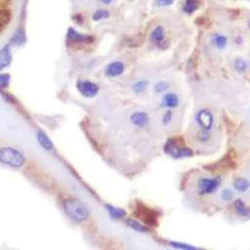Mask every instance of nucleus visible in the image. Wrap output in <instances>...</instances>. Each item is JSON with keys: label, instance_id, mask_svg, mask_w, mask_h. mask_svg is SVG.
Here are the masks:
<instances>
[{"label": "nucleus", "instance_id": "f3484780", "mask_svg": "<svg viewBox=\"0 0 250 250\" xmlns=\"http://www.w3.org/2000/svg\"><path fill=\"white\" fill-rule=\"evenodd\" d=\"M104 208H105L109 216H110L113 220H122V219H125V216H126V211H125L124 209H122V208L114 207V205L110 204H105Z\"/></svg>", "mask_w": 250, "mask_h": 250}, {"label": "nucleus", "instance_id": "6e6552de", "mask_svg": "<svg viewBox=\"0 0 250 250\" xmlns=\"http://www.w3.org/2000/svg\"><path fill=\"white\" fill-rule=\"evenodd\" d=\"M137 214L142 219V223H144L145 225H148L149 228L156 227V224H158L155 210H153V209H149L146 207H139Z\"/></svg>", "mask_w": 250, "mask_h": 250}, {"label": "nucleus", "instance_id": "a878e982", "mask_svg": "<svg viewBox=\"0 0 250 250\" xmlns=\"http://www.w3.org/2000/svg\"><path fill=\"white\" fill-rule=\"evenodd\" d=\"M169 245L174 249H182V250H198L199 248L191 244H185V243L180 242H169Z\"/></svg>", "mask_w": 250, "mask_h": 250}, {"label": "nucleus", "instance_id": "cd10ccee", "mask_svg": "<svg viewBox=\"0 0 250 250\" xmlns=\"http://www.w3.org/2000/svg\"><path fill=\"white\" fill-rule=\"evenodd\" d=\"M9 83H10V75L0 71V90H4V89L8 88Z\"/></svg>", "mask_w": 250, "mask_h": 250}, {"label": "nucleus", "instance_id": "39448f33", "mask_svg": "<svg viewBox=\"0 0 250 250\" xmlns=\"http://www.w3.org/2000/svg\"><path fill=\"white\" fill-rule=\"evenodd\" d=\"M77 90L79 91L80 95L88 99H93L99 94L100 86L98 83H94L88 79H79L77 82Z\"/></svg>", "mask_w": 250, "mask_h": 250}, {"label": "nucleus", "instance_id": "412c9836", "mask_svg": "<svg viewBox=\"0 0 250 250\" xmlns=\"http://www.w3.org/2000/svg\"><path fill=\"white\" fill-rule=\"evenodd\" d=\"M149 86V82L145 79H139L135 83H133L131 85V90H133L134 94H143Z\"/></svg>", "mask_w": 250, "mask_h": 250}, {"label": "nucleus", "instance_id": "f03ea898", "mask_svg": "<svg viewBox=\"0 0 250 250\" xmlns=\"http://www.w3.org/2000/svg\"><path fill=\"white\" fill-rule=\"evenodd\" d=\"M25 156L18 149L12 146H3L0 148V163L10 168L19 169L25 164Z\"/></svg>", "mask_w": 250, "mask_h": 250}, {"label": "nucleus", "instance_id": "2f4dec72", "mask_svg": "<svg viewBox=\"0 0 250 250\" xmlns=\"http://www.w3.org/2000/svg\"><path fill=\"white\" fill-rule=\"evenodd\" d=\"M99 1L102 4H104V5H109V4H110L113 0H99Z\"/></svg>", "mask_w": 250, "mask_h": 250}, {"label": "nucleus", "instance_id": "bb28decb", "mask_svg": "<svg viewBox=\"0 0 250 250\" xmlns=\"http://www.w3.org/2000/svg\"><path fill=\"white\" fill-rule=\"evenodd\" d=\"M170 85L168 82H158L154 85V93L155 94H164L169 90Z\"/></svg>", "mask_w": 250, "mask_h": 250}, {"label": "nucleus", "instance_id": "7ed1b4c3", "mask_svg": "<svg viewBox=\"0 0 250 250\" xmlns=\"http://www.w3.org/2000/svg\"><path fill=\"white\" fill-rule=\"evenodd\" d=\"M163 150L173 159H185V158H191L194 155V151L189 146L180 145L179 140L174 139V138H170L164 143Z\"/></svg>", "mask_w": 250, "mask_h": 250}, {"label": "nucleus", "instance_id": "2eb2a0df", "mask_svg": "<svg viewBox=\"0 0 250 250\" xmlns=\"http://www.w3.org/2000/svg\"><path fill=\"white\" fill-rule=\"evenodd\" d=\"M37 140L39 143V145L44 150L46 151H54V144L49 139V137L44 133L43 130H38L37 131Z\"/></svg>", "mask_w": 250, "mask_h": 250}, {"label": "nucleus", "instance_id": "dca6fc26", "mask_svg": "<svg viewBox=\"0 0 250 250\" xmlns=\"http://www.w3.org/2000/svg\"><path fill=\"white\" fill-rule=\"evenodd\" d=\"M125 224L128 225L130 229H133V230L138 231V233H144V234H149L150 233V228L148 227V225H145L144 223L142 222H138V220H135V219H125Z\"/></svg>", "mask_w": 250, "mask_h": 250}, {"label": "nucleus", "instance_id": "5701e85b", "mask_svg": "<svg viewBox=\"0 0 250 250\" xmlns=\"http://www.w3.org/2000/svg\"><path fill=\"white\" fill-rule=\"evenodd\" d=\"M110 17V13L109 10H105V9H98L95 12L91 14V20L93 21H102V20H105Z\"/></svg>", "mask_w": 250, "mask_h": 250}, {"label": "nucleus", "instance_id": "b1692460", "mask_svg": "<svg viewBox=\"0 0 250 250\" xmlns=\"http://www.w3.org/2000/svg\"><path fill=\"white\" fill-rule=\"evenodd\" d=\"M234 69H235L238 73H245V71L248 70V62H245L243 58H236L235 60H234Z\"/></svg>", "mask_w": 250, "mask_h": 250}, {"label": "nucleus", "instance_id": "9d476101", "mask_svg": "<svg viewBox=\"0 0 250 250\" xmlns=\"http://www.w3.org/2000/svg\"><path fill=\"white\" fill-rule=\"evenodd\" d=\"M125 64L122 60H113L105 66L104 69V74L108 78H118L124 74Z\"/></svg>", "mask_w": 250, "mask_h": 250}, {"label": "nucleus", "instance_id": "473e14b6", "mask_svg": "<svg viewBox=\"0 0 250 250\" xmlns=\"http://www.w3.org/2000/svg\"><path fill=\"white\" fill-rule=\"evenodd\" d=\"M248 28H249V30H250V20H249V24H248Z\"/></svg>", "mask_w": 250, "mask_h": 250}, {"label": "nucleus", "instance_id": "4be33fe9", "mask_svg": "<svg viewBox=\"0 0 250 250\" xmlns=\"http://www.w3.org/2000/svg\"><path fill=\"white\" fill-rule=\"evenodd\" d=\"M211 43H213V45L215 46L216 49H220V50H222V49L227 48L228 38L222 34H215L211 38Z\"/></svg>", "mask_w": 250, "mask_h": 250}, {"label": "nucleus", "instance_id": "c756f323", "mask_svg": "<svg viewBox=\"0 0 250 250\" xmlns=\"http://www.w3.org/2000/svg\"><path fill=\"white\" fill-rule=\"evenodd\" d=\"M220 198H222V200H224V202H231V200L234 199V193L230 189H224V190L222 191V194H220Z\"/></svg>", "mask_w": 250, "mask_h": 250}, {"label": "nucleus", "instance_id": "4468645a", "mask_svg": "<svg viewBox=\"0 0 250 250\" xmlns=\"http://www.w3.org/2000/svg\"><path fill=\"white\" fill-rule=\"evenodd\" d=\"M233 209L240 218H250V207L242 199H235L233 203Z\"/></svg>", "mask_w": 250, "mask_h": 250}, {"label": "nucleus", "instance_id": "393cba45", "mask_svg": "<svg viewBox=\"0 0 250 250\" xmlns=\"http://www.w3.org/2000/svg\"><path fill=\"white\" fill-rule=\"evenodd\" d=\"M196 139H198V142L203 143V144H205V143H209L211 139L210 130L200 129V130L198 131V134H196Z\"/></svg>", "mask_w": 250, "mask_h": 250}, {"label": "nucleus", "instance_id": "a211bd4d", "mask_svg": "<svg viewBox=\"0 0 250 250\" xmlns=\"http://www.w3.org/2000/svg\"><path fill=\"white\" fill-rule=\"evenodd\" d=\"M25 42H26L25 30L20 26V28H18V30L15 31L14 34H13L12 39H10L9 43L12 44V46H21L25 44Z\"/></svg>", "mask_w": 250, "mask_h": 250}, {"label": "nucleus", "instance_id": "6ab92c4d", "mask_svg": "<svg viewBox=\"0 0 250 250\" xmlns=\"http://www.w3.org/2000/svg\"><path fill=\"white\" fill-rule=\"evenodd\" d=\"M200 6V0H184L183 3V12L187 15H191L199 9Z\"/></svg>", "mask_w": 250, "mask_h": 250}, {"label": "nucleus", "instance_id": "20e7f679", "mask_svg": "<svg viewBox=\"0 0 250 250\" xmlns=\"http://www.w3.org/2000/svg\"><path fill=\"white\" fill-rule=\"evenodd\" d=\"M220 185H222V176H213V178L203 176L196 183V190L199 196H208L216 193Z\"/></svg>", "mask_w": 250, "mask_h": 250}, {"label": "nucleus", "instance_id": "0eeeda50", "mask_svg": "<svg viewBox=\"0 0 250 250\" xmlns=\"http://www.w3.org/2000/svg\"><path fill=\"white\" fill-rule=\"evenodd\" d=\"M66 39H68L69 43L74 44H90L94 42V38L91 35L79 33L74 28L68 29V31H66Z\"/></svg>", "mask_w": 250, "mask_h": 250}, {"label": "nucleus", "instance_id": "f257e3e1", "mask_svg": "<svg viewBox=\"0 0 250 250\" xmlns=\"http://www.w3.org/2000/svg\"><path fill=\"white\" fill-rule=\"evenodd\" d=\"M62 210L71 222L77 223V224L85 223L89 216H90V211H89L88 207L77 198H66V199H64Z\"/></svg>", "mask_w": 250, "mask_h": 250}, {"label": "nucleus", "instance_id": "ddd939ff", "mask_svg": "<svg viewBox=\"0 0 250 250\" xmlns=\"http://www.w3.org/2000/svg\"><path fill=\"white\" fill-rule=\"evenodd\" d=\"M13 59V53H12V44L9 43L5 46L0 49V71H3L4 69L8 68L10 65Z\"/></svg>", "mask_w": 250, "mask_h": 250}, {"label": "nucleus", "instance_id": "9b49d317", "mask_svg": "<svg viewBox=\"0 0 250 250\" xmlns=\"http://www.w3.org/2000/svg\"><path fill=\"white\" fill-rule=\"evenodd\" d=\"M180 99L179 95L175 93H170V91H167V93L162 94V100H160V106L164 109H176L179 106Z\"/></svg>", "mask_w": 250, "mask_h": 250}, {"label": "nucleus", "instance_id": "1a4fd4ad", "mask_svg": "<svg viewBox=\"0 0 250 250\" xmlns=\"http://www.w3.org/2000/svg\"><path fill=\"white\" fill-rule=\"evenodd\" d=\"M131 125L137 126V128H146L150 124V115L144 110H138L134 111L129 118Z\"/></svg>", "mask_w": 250, "mask_h": 250}, {"label": "nucleus", "instance_id": "423d86ee", "mask_svg": "<svg viewBox=\"0 0 250 250\" xmlns=\"http://www.w3.org/2000/svg\"><path fill=\"white\" fill-rule=\"evenodd\" d=\"M195 122L199 125L200 129L211 130L214 125V115L209 109H200L195 114Z\"/></svg>", "mask_w": 250, "mask_h": 250}, {"label": "nucleus", "instance_id": "c85d7f7f", "mask_svg": "<svg viewBox=\"0 0 250 250\" xmlns=\"http://www.w3.org/2000/svg\"><path fill=\"white\" fill-rule=\"evenodd\" d=\"M171 120H173V110H171V109H167L162 117V124L164 125V126H167V125L170 124Z\"/></svg>", "mask_w": 250, "mask_h": 250}, {"label": "nucleus", "instance_id": "aec40b11", "mask_svg": "<svg viewBox=\"0 0 250 250\" xmlns=\"http://www.w3.org/2000/svg\"><path fill=\"white\" fill-rule=\"evenodd\" d=\"M233 188L238 193H245L250 189V182L245 178H235L233 182Z\"/></svg>", "mask_w": 250, "mask_h": 250}, {"label": "nucleus", "instance_id": "7c9ffc66", "mask_svg": "<svg viewBox=\"0 0 250 250\" xmlns=\"http://www.w3.org/2000/svg\"><path fill=\"white\" fill-rule=\"evenodd\" d=\"M175 0H154V4L158 8H164V6H170Z\"/></svg>", "mask_w": 250, "mask_h": 250}, {"label": "nucleus", "instance_id": "f8f14e48", "mask_svg": "<svg viewBox=\"0 0 250 250\" xmlns=\"http://www.w3.org/2000/svg\"><path fill=\"white\" fill-rule=\"evenodd\" d=\"M165 35H167V31H165V29L162 25L155 26L150 33V43L155 45L156 48L165 49Z\"/></svg>", "mask_w": 250, "mask_h": 250}]
</instances>
